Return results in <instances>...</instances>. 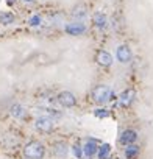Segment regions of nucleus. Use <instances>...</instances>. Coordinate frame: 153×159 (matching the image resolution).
Returning a JSON list of instances; mask_svg holds the SVG:
<instances>
[{
  "mask_svg": "<svg viewBox=\"0 0 153 159\" xmlns=\"http://www.w3.org/2000/svg\"><path fill=\"white\" fill-rule=\"evenodd\" d=\"M97 150H99L97 143H95L94 140H89V142H86L85 147H83V154L88 156V157H91V156H94V154L97 153Z\"/></svg>",
  "mask_w": 153,
  "mask_h": 159,
  "instance_id": "nucleus-12",
  "label": "nucleus"
},
{
  "mask_svg": "<svg viewBox=\"0 0 153 159\" xmlns=\"http://www.w3.org/2000/svg\"><path fill=\"white\" fill-rule=\"evenodd\" d=\"M14 2H16V0H7V3H8V5H13Z\"/></svg>",
  "mask_w": 153,
  "mask_h": 159,
  "instance_id": "nucleus-21",
  "label": "nucleus"
},
{
  "mask_svg": "<svg viewBox=\"0 0 153 159\" xmlns=\"http://www.w3.org/2000/svg\"><path fill=\"white\" fill-rule=\"evenodd\" d=\"M53 153H55V156H58V157H66V154H67V143L63 142V140L55 142V143H53Z\"/></svg>",
  "mask_w": 153,
  "mask_h": 159,
  "instance_id": "nucleus-9",
  "label": "nucleus"
},
{
  "mask_svg": "<svg viewBox=\"0 0 153 159\" xmlns=\"http://www.w3.org/2000/svg\"><path fill=\"white\" fill-rule=\"evenodd\" d=\"M139 147L137 145H127V148H125V156H127V159H136L137 157V154H139Z\"/></svg>",
  "mask_w": 153,
  "mask_h": 159,
  "instance_id": "nucleus-13",
  "label": "nucleus"
},
{
  "mask_svg": "<svg viewBox=\"0 0 153 159\" xmlns=\"http://www.w3.org/2000/svg\"><path fill=\"white\" fill-rule=\"evenodd\" d=\"M24 2H25V3H33L35 0H24Z\"/></svg>",
  "mask_w": 153,
  "mask_h": 159,
  "instance_id": "nucleus-22",
  "label": "nucleus"
},
{
  "mask_svg": "<svg viewBox=\"0 0 153 159\" xmlns=\"http://www.w3.org/2000/svg\"><path fill=\"white\" fill-rule=\"evenodd\" d=\"M137 139V133L134 129H125L122 134H120V143L122 145H133Z\"/></svg>",
  "mask_w": 153,
  "mask_h": 159,
  "instance_id": "nucleus-7",
  "label": "nucleus"
},
{
  "mask_svg": "<svg viewBox=\"0 0 153 159\" xmlns=\"http://www.w3.org/2000/svg\"><path fill=\"white\" fill-rule=\"evenodd\" d=\"M64 30H66L67 34L78 36V34H83V33L86 31V27H85V24H81V22H72V24H67V25L64 27Z\"/></svg>",
  "mask_w": 153,
  "mask_h": 159,
  "instance_id": "nucleus-5",
  "label": "nucleus"
},
{
  "mask_svg": "<svg viewBox=\"0 0 153 159\" xmlns=\"http://www.w3.org/2000/svg\"><path fill=\"white\" fill-rule=\"evenodd\" d=\"M91 97H92V100L97 105H105V103H108L113 98V91L108 86H95L92 89Z\"/></svg>",
  "mask_w": 153,
  "mask_h": 159,
  "instance_id": "nucleus-2",
  "label": "nucleus"
},
{
  "mask_svg": "<svg viewBox=\"0 0 153 159\" xmlns=\"http://www.w3.org/2000/svg\"><path fill=\"white\" fill-rule=\"evenodd\" d=\"M97 62H99L100 66H103V67L111 66V64H113V56H111V53H108V52H105V50L99 52V55H97Z\"/></svg>",
  "mask_w": 153,
  "mask_h": 159,
  "instance_id": "nucleus-8",
  "label": "nucleus"
},
{
  "mask_svg": "<svg viewBox=\"0 0 153 159\" xmlns=\"http://www.w3.org/2000/svg\"><path fill=\"white\" fill-rule=\"evenodd\" d=\"M133 95H134L133 91H125V92H122V95H120V105H122V106H128V105L131 103V100H133Z\"/></svg>",
  "mask_w": 153,
  "mask_h": 159,
  "instance_id": "nucleus-16",
  "label": "nucleus"
},
{
  "mask_svg": "<svg viewBox=\"0 0 153 159\" xmlns=\"http://www.w3.org/2000/svg\"><path fill=\"white\" fill-rule=\"evenodd\" d=\"M30 25L31 27H38V25H41V16H33L31 19H30Z\"/></svg>",
  "mask_w": 153,
  "mask_h": 159,
  "instance_id": "nucleus-19",
  "label": "nucleus"
},
{
  "mask_svg": "<svg viewBox=\"0 0 153 159\" xmlns=\"http://www.w3.org/2000/svg\"><path fill=\"white\" fill-rule=\"evenodd\" d=\"M108 159H111V157H108Z\"/></svg>",
  "mask_w": 153,
  "mask_h": 159,
  "instance_id": "nucleus-23",
  "label": "nucleus"
},
{
  "mask_svg": "<svg viewBox=\"0 0 153 159\" xmlns=\"http://www.w3.org/2000/svg\"><path fill=\"white\" fill-rule=\"evenodd\" d=\"M58 103L64 108H72L76 105V97L69 91H63L58 94Z\"/></svg>",
  "mask_w": 153,
  "mask_h": 159,
  "instance_id": "nucleus-4",
  "label": "nucleus"
},
{
  "mask_svg": "<svg viewBox=\"0 0 153 159\" xmlns=\"http://www.w3.org/2000/svg\"><path fill=\"white\" fill-rule=\"evenodd\" d=\"M116 56H117V59L120 61V62H130L131 61V56H133V53H131V50H130V47L128 45H119L117 47V52H116Z\"/></svg>",
  "mask_w": 153,
  "mask_h": 159,
  "instance_id": "nucleus-6",
  "label": "nucleus"
},
{
  "mask_svg": "<svg viewBox=\"0 0 153 159\" xmlns=\"http://www.w3.org/2000/svg\"><path fill=\"white\" fill-rule=\"evenodd\" d=\"M53 119L52 117H47V116H41L35 120V128L39 131V133H44V134H49L53 131Z\"/></svg>",
  "mask_w": 153,
  "mask_h": 159,
  "instance_id": "nucleus-3",
  "label": "nucleus"
},
{
  "mask_svg": "<svg viewBox=\"0 0 153 159\" xmlns=\"http://www.w3.org/2000/svg\"><path fill=\"white\" fill-rule=\"evenodd\" d=\"M95 116H97V117H108L109 112H108L106 109H97V111H95Z\"/></svg>",
  "mask_w": 153,
  "mask_h": 159,
  "instance_id": "nucleus-20",
  "label": "nucleus"
},
{
  "mask_svg": "<svg viewBox=\"0 0 153 159\" xmlns=\"http://www.w3.org/2000/svg\"><path fill=\"white\" fill-rule=\"evenodd\" d=\"M97 153H99V157H100V159H108V157H109V153H111V147H109L108 143H103V145L97 150Z\"/></svg>",
  "mask_w": 153,
  "mask_h": 159,
  "instance_id": "nucleus-17",
  "label": "nucleus"
},
{
  "mask_svg": "<svg viewBox=\"0 0 153 159\" xmlns=\"http://www.w3.org/2000/svg\"><path fill=\"white\" fill-rule=\"evenodd\" d=\"M24 156L27 159H42L45 156V147L39 140H30L24 147Z\"/></svg>",
  "mask_w": 153,
  "mask_h": 159,
  "instance_id": "nucleus-1",
  "label": "nucleus"
},
{
  "mask_svg": "<svg viewBox=\"0 0 153 159\" xmlns=\"http://www.w3.org/2000/svg\"><path fill=\"white\" fill-rule=\"evenodd\" d=\"M10 114H11L14 119H24V117H25V114H27V111H25V108H24L22 105L16 103V105H13V106H11Z\"/></svg>",
  "mask_w": 153,
  "mask_h": 159,
  "instance_id": "nucleus-11",
  "label": "nucleus"
},
{
  "mask_svg": "<svg viewBox=\"0 0 153 159\" xmlns=\"http://www.w3.org/2000/svg\"><path fill=\"white\" fill-rule=\"evenodd\" d=\"M72 17L73 19H83V17H86V7L85 5L75 7V10L72 11Z\"/></svg>",
  "mask_w": 153,
  "mask_h": 159,
  "instance_id": "nucleus-15",
  "label": "nucleus"
},
{
  "mask_svg": "<svg viewBox=\"0 0 153 159\" xmlns=\"http://www.w3.org/2000/svg\"><path fill=\"white\" fill-rule=\"evenodd\" d=\"M14 22V14L10 13V11H3V13H0V24H3V25H10Z\"/></svg>",
  "mask_w": 153,
  "mask_h": 159,
  "instance_id": "nucleus-14",
  "label": "nucleus"
},
{
  "mask_svg": "<svg viewBox=\"0 0 153 159\" xmlns=\"http://www.w3.org/2000/svg\"><path fill=\"white\" fill-rule=\"evenodd\" d=\"M73 154H75L76 157H81V156H83V150H81L80 143H75V145H73Z\"/></svg>",
  "mask_w": 153,
  "mask_h": 159,
  "instance_id": "nucleus-18",
  "label": "nucleus"
},
{
  "mask_svg": "<svg viewBox=\"0 0 153 159\" xmlns=\"http://www.w3.org/2000/svg\"><path fill=\"white\" fill-rule=\"evenodd\" d=\"M92 20H94V25H95L97 28H105L106 24H108V17H106V14H105V13H100V11L94 14Z\"/></svg>",
  "mask_w": 153,
  "mask_h": 159,
  "instance_id": "nucleus-10",
  "label": "nucleus"
}]
</instances>
